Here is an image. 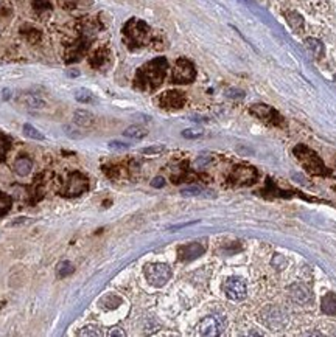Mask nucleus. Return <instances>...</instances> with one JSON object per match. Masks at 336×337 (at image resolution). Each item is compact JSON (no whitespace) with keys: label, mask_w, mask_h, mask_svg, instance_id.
<instances>
[{"label":"nucleus","mask_w":336,"mask_h":337,"mask_svg":"<svg viewBox=\"0 0 336 337\" xmlns=\"http://www.w3.org/2000/svg\"><path fill=\"white\" fill-rule=\"evenodd\" d=\"M89 190V179L83 174V172L75 171L72 172V176L66 182V187L62 190V194L66 197H77Z\"/></svg>","instance_id":"423d86ee"},{"label":"nucleus","mask_w":336,"mask_h":337,"mask_svg":"<svg viewBox=\"0 0 336 337\" xmlns=\"http://www.w3.org/2000/svg\"><path fill=\"white\" fill-rule=\"evenodd\" d=\"M11 205H13L11 197L8 194H5L3 191H0V216H5L8 212H10Z\"/></svg>","instance_id":"393cba45"},{"label":"nucleus","mask_w":336,"mask_h":337,"mask_svg":"<svg viewBox=\"0 0 336 337\" xmlns=\"http://www.w3.org/2000/svg\"><path fill=\"white\" fill-rule=\"evenodd\" d=\"M201 188L199 187H192V188H185V190H182V194L184 196H196V194H199L201 193Z\"/></svg>","instance_id":"473e14b6"},{"label":"nucleus","mask_w":336,"mask_h":337,"mask_svg":"<svg viewBox=\"0 0 336 337\" xmlns=\"http://www.w3.org/2000/svg\"><path fill=\"white\" fill-rule=\"evenodd\" d=\"M286 21L289 24V26L294 30V31H301L304 28V19H302V16L301 14H297V13H288L286 14Z\"/></svg>","instance_id":"aec40b11"},{"label":"nucleus","mask_w":336,"mask_h":337,"mask_svg":"<svg viewBox=\"0 0 336 337\" xmlns=\"http://www.w3.org/2000/svg\"><path fill=\"white\" fill-rule=\"evenodd\" d=\"M249 111H251V114H254L257 118H260L261 121H265L268 124H272V126H282L284 124L282 115L268 104H254V106H251Z\"/></svg>","instance_id":"6e6552de"},{"label":"nucleus","mask_w":336,"mask_h":337,"mask_svg":"<svg viewBox=\"0 0 336 337\" xmlns=\"http://www.w3.org/2000/svg\"><path fill=\"white\" fill-rule=\"evenodd\" d=\"M223 290L228 298L235 300V302H238V300L246 298L248 295V289H246V283L237 277H232L226 280V283L223 285Z\"/></svg>","instance_id":"9d476101"},{"label":"nucleus","mask_w":336,"mask_h":337,"mask_svg":"<svg viewBox=\"0 0 336 337\" xmlns=\"http://www.w3.org/2000/svg\"><path fill=\"white\" fill-rule=\"evenodd\" d=\"M33 8L38 13H42V11L52 10V3L50 0H33Z\"/></svg>","instance_id":"cd10ccee"},{"label":"nucleus","mask_w":336,"mask_h":337,"mask_svg":"<svg viewBox=\"0 0 336 337\" xmlns=\"http://www.w3.org/2000/svg\"><path fill=\"white\" fill-rule=\"evenodd\" d=\"M147 134H148V131L145 129V127H142V126H129L128 129L123 132L125 137L134 139V140H140L143 137H147Z\"/></svg>","instance_id":"6ab92c4d"},{"label":"nucleus","mask_w":336,"mask_h":337,"mask_svg":"<svg viewBox=\"0 0 336 337\" xmlns=\"http://www.w3.org/2000/svg\"><path fill=\"white\" fill-rule=\"evenodd\" d=\"M109 336H125V333L120 328H112V331H109Z\"/></svg>","instance_id":"e433bc0d"},{"label":"nucleus","mask_w":336,"mask_h":337,"mask_svg":"<svg viewBox=\"0 0 336 337\" xmlns=\"http://www.w3.org/2000/svg\"><path fill=\"white\" fill-rule=\"evenodd\" d=\"M293 152H294L296 159L302 163V167L305 168L307 172H310V174H313V176L330 174L329 169L325 168L324 162L321 160V157L317 156L314 151H311L310 148H307L305 144H297Z\"/></svg>","instance_id":"7ed1b4c3"},{"label":"nucleus","mask_w":336,"mask_h":337,"mask_svg":"<svg viewBox=\"0 0 336 337\" xmlns=\"http://www.w3.org/2000/svg\"><path fill=\"white\" fill-rule=\"evenodd\" d=\"M206 252V245L201 242H188L185 245H181L178 249V255L181 261H192Z\"/></svg>","instance_id":"f8f14e48"},{"label":"nucleus","mask_w":336,"mask_h":337,"mask_svg":"<svg viewBox=\"0 0 336 337\" xmlns=\"http://www.w3.org/2000/svg\"><path fill=\"white\" fill-rule=\"evenodd\" d=\"M335 83H336V76H335Z\"/></svg>","instance_id":"4c0bfd02"},{"label":"nucleus","mask_w":336,"mask_h":337,"mask_svg":"<svg viewBox=\"0 0 336 337\" xmlns=\"http://www.w3.org/2000/svg\"><path fill=\"white\" fill-rule=\"evenodd\" d=\"M66 134L69 135V137H72V139H79V137H83V134H77V129H70L69 126H66Z\"/></svg>","instance_id":"72a5a7b5"},{"label":"nucleus","mask_w":336,"mask_h":337,"mask_svg":"<svg viewBox=\"0 0 336 337\" xmlns=\"http://www.w3.org/2000/svg\"><path fill=\"white\" fill-rule=\"evenodd\" d=\"M74 123L78 124L79 127H90L95 123V117L94 114H90L89 111H75L74 114Z\"/></svg>","instance_id":"2eb2a0df"},{"label":"nucleus","mask_w":336,"mask_h":337,"mask_svg":"<svg viewBox=\"0 0 336 337\" xmlns=\"http://www.w3.org/2000/svg\"><path fill=\"white\" fill-rule=\"evenodd\" d=\"M11 148V140L5 134L0 132V162H3L6 157V152Z\"/></svg>","instance_id":"a878e982"},{"label":"nucleus","mask_w":336,"mask_h":337,"mask_svg":"<svg viewBox=\"0 0 336 337\" xmlns=\"http://www.w3.org/2000/svg\"><path fill=\"white\" fill-rule=\"evenodd\" d=\"M185 101V95L179 90H168V92H163L159 96V104L163 109H181L184 107Z\"/></svg>","instance_id":"9b49d317"},{"label":"nucleus","mask_w":336,"mask_h":337,"mask_svg":"<svg viewBox=\"0 0 336 337\" xmlns=\"http://www.w3.org/2000/svg\"><path fill=\"white\" fill-rule=\"evenodd\" d=\"M195 78H196V69L193 66V62L185 58L178 59L175 64V69H173V75H171L173 83L190 84V83H193Z\"/></svg>","instance_id":"39448f33"},{"label":"nucleus","mask_w":336,"mask_h":337,"mask_svg":"<svg viewBox=\"0 0 336 337\" xmlns=\"http://www.w3.org/2000/svg\"><path fill=\"white\" fill-rule=\"evenodd\" d=\"M89 62H90V66H92L94 69L104 67L106 64L109 62V50L107 48H98V50H95L92 54H90Z\"/></svg>","instance_id":"ddd939ff"},{"label":"nucleus","mask_w":336,"mask_h":337,"mask_svg":"<svg viewBox=\"0 0 336 337\" xmlns=\"http://www.w3.org/2000/svg\"><path fill=\"white\" fill-rule=\"evenodd\" d=\"M182 135L185 139H196V137H201L203 135V131H196V129H185L182 132Z\"/></svg>","instance_id":"2f4dec72"},{"label":"nucleus","mask_w":336,"mask_h":337,"mask_svg":"<svg viewBox=\"0 0 336 337\" xmlns=\"http://www.w3.org/2000/svg\"><path fill=\"white\" fill-rule=\"evenodd\" d=\"M145 278L154 288H162L171 278V269L163 263H151L145 266Z\"/></svg>","instance_id":"20e7f679"},{"label":"nucleus","mask_w":336,"mask_h":337,"mask_svg":"<svg viewBox=\"0 0 336 337\" xmlns=\"http://www.w3.org/2000/svg\"><path fill=\"white\" fill-rule=\"evenodd\" d=\"M24 134H25V137H28L31 140H39V142H44L45 140V135L39 131V129H36L34 126L31 124H24Z\"/></svg>","instance_id":"4be33fe9"},{"label":"nucleus","mask_w":336,"mask_h":337,"mask_svg":"<svg viewBox=\"0 0 336 337\" xmlns=\"http://www.w3.org/2000/svg\"><path fill=\"white\" fill-rule=\"evenodd\" d=\"M305 45L313 51V54H314L316 58H321L322 54H324V45H322L321 41L313 39V38H308V39L305 41Z\"/></svg>","instance_id":"5701e85b"},{"label":"nucleus","mask_w":336,"mask_h":337,"mask_svg":"<svg viewBox=\"0 0 336 337\" xmlns=\"http://www.w3.org/2000/svg\"><path fill=\"white\" fill-rule=\"evenodd\" d=\"M168 70V62L165 58H156L137 70L134 79V87L139 90H145V92H151V90L157 89L163 79H165Z\"/></svg>","instance_id":"f257e3e1"},{"label":"nucleus","mask_w":336,"mask_h":337,"mask_svg":"<svg viewBox=\"0 0 336 337\" xmlns=\"http://www.w3.org/2000/svg\"><path fill=\"white\" fill-rule=\"evenodd\" d=\"M107 146L111 148V149H114V151H123V149H128L129 144L122 143V142H109Z\"/></svg>","instance_id":"7c9ffc66"},{"label":"nucleus","mask_w":336,"mask_h":337,"mask_svg":"<svg viewBox=\"0 0 336 337\" xmlns=\"http://www.w3.org/2000/svg\"><path fill=\"white\" fill-rule=\"evenodd\" d=\"M228 96H231V98H243L244 96V94L241 92V90H237V89H231L229 92H228Z\"/></svg>","instance_id":"f704fd0d"},{"label":"nucleus","mask_w":336,"mask_h":337,"mask_svg":"<svg viewBox=\"0 0 336 337\" xmlns=\"http://www.w3.org/2000/svg\"><path fill=\"white\" fill-rule=\"evenodd\" d=\"M151 185H153L154 188H162L163 185H165V180H163L162 177H156V179H154V180L151 182Z\"/></svg>","instance_id":"c9c22d12"},{"label":"nucleus","mask_w":336,"mask_h":337,"mask_svg":"<svg viewBox=\"0 0 336 337\" xmlns=\"http://www.w3.org/2000/svg\"><path fill=\"white\" fill-rule=\"evenodd\" d=\"M257 177H258V172L254 167L238 165V167H235L232 169L231 176H229V182H231V184H233V185L243 187V185L254 184V182L257 180Z\"/></svg>","instance_id":"0eeeda50"},{"label":"nucleus","mask_w":336,"mask_h":337,"mask_svg":"<svg viewBox=\"0 0 336 337\" xmlns=\"http://www.w3.org/2000/svg\"><path fill=\"white\" fill-rule=\"evenodd\" d=\"M150 36H151L150 25L140 19H129L123 26V38L126 45L131 50L145 47L150 42Z\"/></svg>","instance_id":"f03ea898"},{"label":"nucleus","mask_w":336,"mask_h":337,"mask_svg":"<svg viewBox=\"0 0 336 337\" xmlns=\"http://www.w3.org/2000/svg\"><path fill=\"white\" fill-rule=\"evenodd\" d=\"M224 320L218 315H208L201 320L196 326V333L199 336H220L224 330Z\"/></svg>","instance_id":"1a4fd4ad"},{"label":"nucleus","mask_w":336,"mask_h":337,"mask_svg":"<svg viewBox=\"0 0 336 337\" xmlns=\"http://www.w3.org/2000/svg\"><path fill=\"white\" fill-rule=\"evenodd\" d=\"M74 264H72L70 261H61L59 264H58V269H56V275L59 277V278H66V277H69V275H72L74 274Z\"/></svg>","instance_id":"b1692460"},{"label":"nucleus","mask_w":336,"mask_h":337,"mask_svg":"<svg viewBox=\"0 0 336 337\" xmlns=\"http://www.w3.org/2000/svg\"><path fill=\"white\" fill-rule=\"evenodd\" d=\"M289 292L291 297L296 300L297 303H310L311 302V294L304 285H293L289 288Z\"/></svg>","instance_id":"4468645a"},{"label":"nucleus","mask_w":336,"mask_h":337,"mask_svg":"<svg viewBox=\"0 0 336 337\" xmlns=\"http://www.w3.org/2000/svg\"><path fill=\"white\" fill-rule=\"evenodd\" d=\"M322 311L329 315H336V295L333 292L325 294L322 298Z\"/></svg>","instance_id":"f3484780"},{"label":"nucleus","mask_w":336,"mask_h":337,"mask_svg":"<svg viewBox=\"0 0 336 337\" xmlns=\"http://www.w3.org/2000/svg\"><path fill=\"white\" fill-rule=\"evenodd\" d=\"M81 336H102V333H100V330L97 326L94 325H89V326H84L83 331H81Z\"/></svg>","instance_id":"c756f323"},{"label":"nucleus","mask_w":336,"mask_h":337,"mask_svg":"<svg viewBox=\"0 0 336 337\" xmlns=\"http://www.w3.org/2000/svg\"><path fill=\"white\" fill-rule=\"evenodd\" d=\"M75 98L79 103H92L94 101V94L87 89H78L75 92Z\"/></svg>","instance_id":"bb28decb"},{"label":"nucleus","mask_w":336,"mask_h":337,"mask_svg":"<svg viewBox=\"0 0 336 337\" xmlns=\"http://www.w3.org/2000/svg\"><path fill=\"white\" fill-rule=\"evenodd\" d=\"M31 169H33V162L28 157H19V159L16 160V163H14L16 174L21 176V177L28 176L30 172H31Z\"/></svg>","instance_id":"dca6fc26"},{"label":"nucleus","mask_w":336,"mask_h":337,"mask_svg":"<svg viewBox=\"0 0 336 337\" xmlns=\"http://www.w3.org/2000/svg\"><path fill=\"white\" fill-rule=\"evenodd\" d=\"M21 103L25 104L26 107H30V109H42L45 106V103L42 101L41 98L38 96H34L31 94H25L21 96Z\"/></svg>","instance_id":"a211bd4d"},{"label":"nucleus","mask_w":336,"mask_h":337,"mask_svg":"<svg viewBox=\"0 0 336 337\" xmlns=\"http://www.w3.org/2000/svg\"><path fill=\"white\" fill-rule=\"evenodd\" d=\"M163 151H165V146H162V144H154V146L142 149V152L147 154V156H159V154Z\"/></svg>","instance_id":"c85d7f7f"},{"label":"nucleus","mask_w":336,"mask_h":337,"mask_svg":"<svg viewBox=\"0 0 336 337\" xmlns=\"http://www.w3.org/2000/svg\"><path fill=\"white\" fill-rule=\"evenodd\" d=\"M21 33H22L31 44L41 41V31L36 30V28H33V26H30V25H24L22 28H21Z\"/></svg>","instance_id":"412c9836"}]
</instances>
